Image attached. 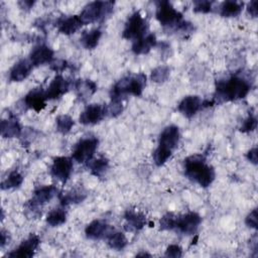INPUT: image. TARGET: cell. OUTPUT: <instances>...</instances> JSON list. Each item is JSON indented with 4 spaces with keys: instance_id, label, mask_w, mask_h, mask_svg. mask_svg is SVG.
Wrapping results in <instances>:
<instances>
[{
    "instance_id": "cell-1",
    "label": "cell",
    "mask_w": 258,
    "mask_h": 258,
    "mask_svg": "<svg viewBox=\"0 0 258 258\" xmlns=\"http://www.w3.org/2000/svg\"><path fill=\"white\" fill-rule=\"evenodd\" d=\"M184 174L202 187H208L215 179L216 172L212 165L207 163L202 154H194L184 159Z\"/></svg>"
},
{
    "instance_id": "cell-2",
    "label": "cell",
    "mask_w": 258,
    "mask_h": 258,
    "mask_svg": "<svg viewBox=\"0 0 258 258\" xmlns=\"http://www.w3.org/2000/svg\"><path fill=\"white\" fill-rule=\"evenodd\" d=\"M251 85L245 79L232 76L226 80H219L216 83V99L219 102L237 101L245 98L250 92Z\"/></svg>"
},
{
    "instance_id": "cell-3",
    "label": "cell",
    "mask_w": 258,
    "mask_h": 258,
    "mask_svg": "<svg viewBox=\"0 0 258 258\" xmlns=\"http://www.w3.org/2000/svg\"><path fill=\"white\" fill-rule=\"evenodd\" d=\"M146 86V76L142 73L128 75L120 79L111 89L110 97L112 101H123L128 95L141 96Z\"/></svg>"
},
{
    "instance_id": "cell-4",
    "label": "cell",
    "mask_w": 258,
    "mask_h": 258,
    "mask_svg": "<svg viewBox=\"0 0 258 258\" xmlns=\"http://www.w3.org/2000/svg\"><path fill=\"white\" fill-rule=\"evenodd\" d=\"M156 19L159 23L166 28L189 32L192 30V25L182 19V14L177 11L168 1L156 2Z\"/></svg>"
},
{
    "instance_id": "cell-5",
    "label": "cell",
    "mask_w": 258,
    "mask_h": 258,
    "mask_svg": "<svg viewBox=\"0 0 258 258\" xmlns=\"http://www.w3.org/2000/svg\"><path fill=\"white\" fill-rule=\"evenodd\" d=\"M113 8L114 2L112 1H94L87 4L79 16L84 25L99 22L109 16Z\"/></svg>"
},
{
    "instance_id": "cell-6",
    "label": "cell",
    "mask_w": 258,
    "mask_h": 258,
    "mask_svg": "<svg viewBox=\"0 0 258 258\" xmlns=\"http://www.w3.org/2000/svg\"><path fill=\"white\" fill-rule=\"evenodd\" d=\"M56 192H57V188L52 184L37 187L33 191V196L31 198V200H29L25 204L26 213H30L31 214L30 217H33V218L37 217L38 215L41 214L39 209L43 205H45L46 203L51 201L53 199V197L56 195Z\"/></svg>"
},
{
    "instance_id": "cell-7",
    "label": "cell",
    "mask_w": 258,
    "mask_h": 258,
    "mask_svg": "<svg viewBox=\"0 0 258 258\" xmlns=\"http://www.w3.org/2000/svg\"><path fill=\"white\" fill-rule=\"evenodd\" d=\"M148 23L139 11H135L127 20L122 36L125 39L137 40L147 34Z\"/></svg>"
},
{
    "instance_id": "cell-8",
    "label": "cell",
    "mask_w": 258,
    "mask_h": 258,
    "mask_svg": "<svg viewBox=\"0 0 258 258\" xmlns=\"http://www.w3.org/2000/svg\"><path fill=\"white\" fill-rule=\"evenodd\" d=\"M98 145L99 140L96 137L83 138L74 146L72 157L80 163L91 161L98 148Z\"/></svg>"
},
{
    "instance_id": "cell-9",
    "label": "cell",
    "mask_w": 258,
    "mask_h": 258,
    "mask_svg": "<svg viewBox=\"0 0 258 258\" xmlns=\"http://www.w3.org/2000/svg\"><path fill=\"white\" fill-rule=\"evenodd\" d=\"M201 222V216L195 212H189L184 215H176L174 230L184 235H194L197 233Z\"/></svg>"
},
{
    "instance_id": "cell-10",
    "label": "cell",
    "mask_w": 258,
    "mask_h": 258,
    "mask_svg": "<svg viewBox=\"0 0 258 258\" xmlns=\"http://www.w3.org/2000/svg\"><path fill=\"white\" fill-rule=\"evenodd\" d=\"M179 141V129L175 125L166 126L159 135L158 149L172 153L173 149L177 146Z\"/></svg>"
},
{
    "instance_id": "cell-11",
    "label": "cell",
    "mask_w": 258,
    "mask_h": 258,
    "mask_svg": "<svg viewBox=\"0 0 258 258\" xmlns=\"http://www.w3.org/2000/svg\"><path fill=\"white\" fill-rule=\"evenodd\" d=\"M73 167L74 165L71 158L66 156H57L52 161L50 174L62 183H66L73 172Z\"/></svg>"
},
{
    "instance_id": "cell-12",
    "label": "cell",
    "mask_w": 258,
    "mask_h": 258,
    "mask_svg": "<svg viewBox=\"0 0 258 258\" xmlns=\"http://www.w3.org/2000/svg\"><path fill=\"white\" fill-rule=\"evenodd\" d=\"M39 243V237L35 234H31L26 240L22 241V243L16 249L8 253L7 256L12 258H31L38 248Z\"/></svg>"
},
{
    "instance_id": "cell-13",
    "label": "cell",
    "mask_w": 258,
    "mask_h": 258,
    "mask_svg": "<svg viewBox=\"0 0 258 258\" xmlns=\"http://www.w3.org/2000/svg\"><path fill=\"white\" fill-rule=\"evenodd\" d=\"M106 116L105 106L100 104H91L81 113L79 117L80 123L84 125H94L101 122Z\"/></svg>"
},
{
    "instance_id": "cell-14",
    "label": "cell",
    "mask_w": 258,
    "mask_h": 258,
    "mask_svg": "<svg viewBox=\"0 0 258 258\" xmlns=\"http://www.w3.org/2000/svg\"><path fill=\"white\" fill-rule=\"evenodd\" d=\"M114 230V228L102 220L92 221L85 229L87 238L92 240L106 239L108 235Z\"/></svg>"
},
{
    "instance_id": "cell-15",
    "label": "cell",
    "mask_w": 258,
    "mask_h": 258,
    "mask_svg": "<svg viewBox=\"0 0 258 258\" xmlns=\"http://www.w3.org/2000/svg\"><path fill=\"white\" fill-rule=\"evenodd\" d=\"M203 107V101L199 96H186L177 106V110L186 118H191Z\"/></svg>"
},
{
    "instance_id": "cell-16",
    "label": "cell",
    "mask_w": 258,
    "mask_h": 258,
    "mask_svg": "<svg viewBox=\"0 0 258 258\" xmlns=\"http://www.w3.org/2000/svg\"><path fill=\"white\" fill-rule=\"evenodd\" d=\"M70 89V82L67 81L61 75H57L53 78L49 86L45 91L47 100H54L64 95Z\"/></svg>"
},
{
    "instance_id": "cell-17",
    "label": "cell",
    "mask_w": 258,
    "mask_h": 258,
    "mask_svg": "<svg viewBox=\"0 0 258 258\" xmlns=\"http://www.w3.org/2000/svg\"><path fill=\"white\" fill-rule=\"evenodd\" d=\"M53 59V50L45 45L39 44L35 46L29 54V60L33 67H38L44 63H49Z\"/></svg>"
},
{
    "instance_id": "cell-18",
    "label": "cell",
    "mask_w": 258,
    "mask_h": 258,
    "mask_svg": "<svg viewBox=\"0 0 258 258\" xmlns=\"http://www.w3.org/2000/svg\"><path fill=\"white\" fill-rule=\"evenodd\" d=\"M83 22L79 15H71L67 17H60L56 20L55 26L57 30L66 35H70L78 31L82 27Z\"/></svg>"
},
{
    "instance_id": "cell-19",
    "label": "cell",
    "mask_w": 258,
    "mask_h": 258,
    "mask_svg": "<svg viewBox=\"0 0 258 258\" xmlns=\"http://www.w3.org/2000/svg\"><path fill=\"white\" fill-rule=\"evenodd\" d=\"M45 91L41 89H33L24 97V104L27 108L36 112H40L46 106Z\"/></svg>"
},
{
    "instance_id": "cell-20",
    "label": "cell",
    "mask_w": 258,
    "mask_h": 258,
    "mask_svg": "<svg viewBox=\"0 0 258 258\" xmlns=\"http://www.w3.org/2000/svg\"><path fill=\"white\" fill-rule=\"evenodd\" d=\"M125 224L124 228L127 232H137L141 230L146 225V218L145 216L134 210H127L124 214Z\"/></svg>"
},
{
    "instance_id": "cell-21",
    "label": "cell",
    "mask_w": 258,
    "mask_h": 258,
    "mask_svg": "<svg viewBox=\"0 0 258 258\" xmlns=\"http://www.w3.org/2000/svg\"><path fill=\"white\" fill-rule=\"evenodd\" d=\"M33 64L29 59L18 60L9 72V80L11 82H21L25 80L31 73Z\"/></svg>"
},
{
    "instance_id": "cell-22",
    "label": "cell",
    "mask_w": 258,
    "mask_h": 258,
    "mask_svg": "<svg viewBox=\"0 0 258 258\" xmlns=\"http://www.w3.org/2000/svg\"><path fill=\"white\" fill-rule=\"evenodd\" d=\"M0 131L1 136L4 138L19 137L21 135V126L18 119L13 115H10L7 119H3L1 121Z\"/></svg>"
},
{
    "instance_id": "cell-23",
    "label": "cell",
    "mask_w": 258,
    "mask_h": 258,
    "mask_svg": "<svg viewBox=\"0 0 258 258\" xmlns=\"http://www.w3.org/2000/svg\"><path fill=\"white\" fill-rule=\"evenodd\" d=\"M157 43L156 36L154 33H147L145 36L133 41L132 51L135 54H145L150 51Z\"/></svg>"
},
{
    "instance_id": "cell-24",
    "label": "cell",
    "mask_w": 258,
    "mask_h": 258,
    "mask_svg": "<svg viewBox=\"0 0 258 258\" xmlns=\"http://www.w3.org/2000/svg\"><path fill=\"white\" fill-rule=\"evenodd\" d=\"M88 194L83 187H76L66 194L59 195V202L62 206H68L70 204H79L82 203Z\"/></svg>"
},
{
    "instance_id": "cell-25",
    "label": "cell",
    "mask_w": 258,
    "mask_h": 258,
    "mask_svg": "<svg viewBox=\"0 0 258 258\" xmlns=\"http://www.w3.org/2000/svg\"><path fill=\"white\" fill-rule=\"evenodd\" d=\"M75 89L78 97L85 101L97 91V85L91 80H78L75 83Z\"/></svg>"
},
{
    "instance_id": "cell-26",
    "label": "cell",
    "mask_w": 258,
    "mask_h": 258,
    "mask_svg": "<svg viewBox=\"0 0 258 258\" xmlns=\"http://www.w3.org/2000/svg\"><path fill=\"white\" fill-rule=\"evenodd\" d=\"M102 36V31L100 29H92L90 31H84L81 36V43L87 49L95 48Z\"/></svg>"
},
{
    "instance_id": "cell-27",
    "label": "cell",
    "mask_w": 258,
    "mask_h": 258,
    "mask_svg": "<svg viewBox=\"0 0 258 258\" xmlns=\"http://www.w3.org/2000/svg\"><path fill=\"white\" fill-rule=\"evenodd\" d=\"M243 9V3L238 1H225L220 6V15L223 17H236Z\"/></svg>"
},
{
    "instance_id": "cell-28",
    "label": "cell",
    "mask_w": 258,
    "mask_h": 258,
    "mask_svg": "<svg viewBox=\"0 0 258 258\" xmlns=\"http://www.w3.org/2000/svg\"><path fill=\"white\" fill-rule=\"evenodd\" d=\"M106 240H107L108 246L111 249H114L116 251H120V250L124 249L127 246V244H128L126 236L123 233L115 231V230H113L108 235Z\"/></svg>"
},
{
    "instance_id": "cell-29",
    "label": "cell",
    "mask_w": 258,
    "mask_h": 258,
    "mask_svg": "<svg viewBox=\"0 0 258 258\" xmlns=\"http://www.w3.org/2000/svg\"><path fill=\"white\" fill-rule=\"evenodd\" d=\"M67 212L64 209L57 208L50 211L46 217V223L51 227H58L66 223Z\"/></svg>"
},
{
    "instance_id": "cell-30",
    "label": "cell",
    "mask_w": 258,
    "mask_h": 258,
    "mask_svg": "<svg viewBox=\"0 0 258 258\" xmlns=\"http://www.w3.org/2000/svg\"><path fill=\"white\" fill-rule=\"evenodd\" d=\"M91 173L97 177H103L109 169V160L105 157L97 158L89 165Z\"/></svg>"
},
{
    "instance_id": "cell-31",
    "label": "cell",
    "mask_w": 258,
    "mask_h": 258,
    "mask_svg": "<svg viewBox=\"0 0 258 258\" xmlns=\"http://www.w3.org/2000/svg\"><path fill=\"white\" fill-rule=\"evenodd\" d=\"M23 182V176L20 172H18L17 170H13L11 171L8 176L2 181L1 183V188L2 189H8V188H14V187H18L21 185V183Z\"/></svg>"
},
{
    "instance_id": "cell-32",
    "label": "cell",
    "mask_w": 258,
    "mask_h": 258,
    "mask_svg": "<svg viewBox=\"0 0 258 258\" xmlns=\"http://www.w3.org/2000/svg\"><path fill=\"white\" fill-rule=\"evenodd\" d=\"M56 129L62 134H67L74 126V120L69 115H59L55 119Z\"/></svg>"
},
{
    "instance_id": "cell-33",
    "label": "cell",
    "mask_w": 258,
    "mask_h": 258,
    "mask_svg": "<svg viewBox=\"0 0 258 258\" xmlns=\"http://www.w3.org/2000/svg\"><path fill=\"white\" fill-rule=\"evenodd\" d=\"M169 73H170V70L168 67L159 66L151 72L150 78L154 83H163L168 79Z\"/></svg>"
},
{
    "instance_id": "cell-34",
    "label": "cell",
    "mask_w": 258,
    "mask_h": 258,
    "mask_svg": "<svg viewBox=\"0 0 258 258\" xmlns=\"http://www.w3.org/2000/svg\"><path fill=\"white\" fill-rule=\"evenodd\" d=\"M106 109V116L110 117H117L119 116L124 109L122 101H112L108 106H105Z\"/></svg>"
},
{
    "instance_id": "cell-35",
    "label": "cell",
    "mask_w": 258,
    "mask_h": 258,
    "mask_svg": "<svg viewBox=\"0 0 258 258\" xmlns=\"http://www.w3.org/2000/svg\"><path fill=\"white\" fill-rule=\"evenodd\" d=\"M176 215L173 213H166L159 221L161 230H174Z\"/></svg>"
},
{
    "instance_id": "cell-36",
    "label": "cell",
    "mask_w": 258,
    "mask_h": 258,
    "mask_svg": "<svg viewBox=\"0 0 258 258\" xmlns=\"http://www.w3.org/2000/svg\"><path fill=\"white\" fill-rule=\"evenodd\" d=\"M213 2L212 1H206V0H199L194 1V12L197 13H209L213 9Z\"/></svg>"
},
{
    "instance_id": "cell-37",
    "label": "cell",
    "mask_w": 258,
    "mask_h": 258,
    "mask_svg": "<svg viewBox=\"0 0 258 258\" xmlns=\"http://www.w3.org/2000/svg\"><path fill=\"white\" fill-rule=\"evenodd\" d=\"M257 127V119L253 114H249V116L243 121L241 127H240V131L247 133V132H251L254 131Z\"/></svg>"
},
{
    "instance_id": "cell-38",
    "label": "cell",
    "mask_w": 258,
    "mask_h": 258,
    "mask_svg": "<svg viewBox=\"0 0 258 258\" xmlns=\"http://www.w3.org/2000/svg\"><path fill=\"white\" fill-rule=\"evenodd\" d=\"M166 257H172V258H179L182 256V249L175 244L169 245L166 250H165V254Z\"/></svg>"
},
{
    "instance_id": "cell-39",
    "label": "cell",
    "mask_w": 258,
    "mask_h": 258,
    "mask_svg": "<svg viewBox=\"0 0 258 258\" xmlns=\"http://www.w3.org/2000/svg\"><path fill=\"white\" fill-rule=\"evenodd\" d=\"M245 224L249 228L257 229V209H253L246 217Z\"/></svg>"
},
{
    "instance_id": "cell-40",
    "label": "cell",
    "mask_w": 258,
    "mask_h": 258,
    "mask_svg": "<svg viewBox=\"0 0 258 258\" xmlns=\"http://www.w3.org/2000/svg\"><path fill=\"white\" fill-rule=\"evenodd\" d=\"M246 157H247V159H248L251 163H253L254 165H256V164H257V147L254 146L253 148H251V149L247 152Z\"/></svg>"
},
{
    "instance_id": "cell-41",
    "label": "cell",
    "mask_w": 258,
    "mask_h": 258,
    "mask_svg": "<svg viewBox=\"0 0 258 258\" xmlns=\"http://www.w3.org/2000/svg\"><path fill=\"white\" fill-rule=\"evenodd\" d=\"M247 11L252 17H257L258 14V8H257V1L253 0L251 1L247 6Z\"/></svg>"
},
{
    "instance_id": "cell-42",
    "label": "cell",
    "mask_w": 258,
    "mask_h": 258,
    "mask_svg": "<svg viewBox=\"0 0 258 258\" xmlns=\"http://www.w3.org/2000/svg\"><path fill=\"white\" fill-rule=\"evenodd\" d=\"M67 67H68V64H67L66 60H56L54 63L51 64L50 68H51V70L58 73V72H62L63 70H66Z\"/></svg>"
},
{
    "instance_id": "cell-43",
    "label": "cell",
    "mask_w": 258,
    "mask_h": 258,
    "mask_svg": "<svg viewBox=\"0 0 258 258\" xmlns=\"http://www.w3.org/2000/svg\"><path fill=\"white\" fill-rule=\"evenodd\" d=\"M18 4L20 5V7H21L22 9L29 10L30 8H32V6H33V4H34V1L24 0V1H20V2H18Z\"/></svg>"
},
{
    "instance_id": "cell-44",
    "label": "cell",
    "mask_w": 258,
    "mask_h": 258,
    "mask_svg": "<svg viewBox=\"0 0 258 258\" xmlns=\"http://www.w3.org/2000/svg\"><path fill=\"white\" fill-rule=\"evenodd\" d=\"M9 238H8V233H6L4 230L1 231V241H0V246L1 248H3L5 246V244L8 242Z\"/></svg>"
},
{
    "instance_id": "cell-45",
    "label": "cell",
    "mask_w": 258,
    "mask_h": 258,
    "mask_svg": "<svg viewBox=\"0 0 258 258\" xmlns=\"http://www.w3.org/2000/svg\"><path fill=\"white\" fill-rule=\"evenodd\" d=\"M137 256H149V257H150L151 255H150V254H148V253H138V254H137Z\"/></svg>"
}]
</instances>
